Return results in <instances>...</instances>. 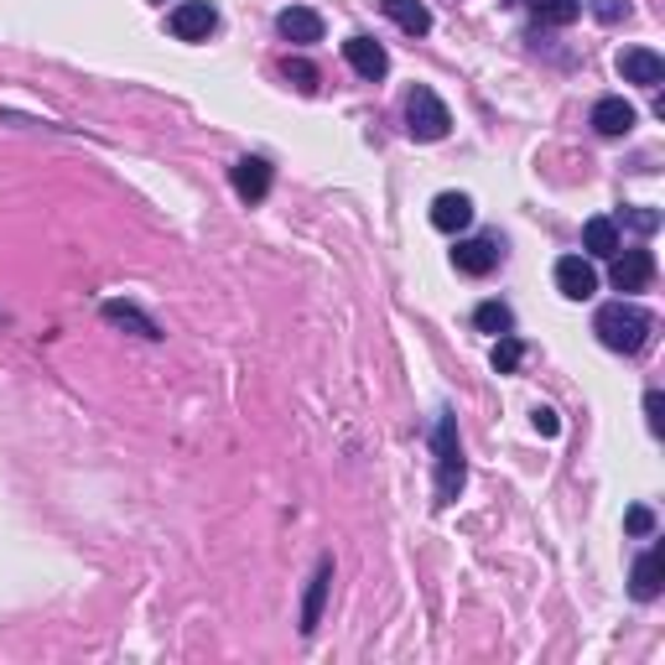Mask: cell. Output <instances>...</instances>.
Segmentation results:
<instances>
[{
    "label": "cell",
    "mask_w": 665,
    "mask_h": 665,
    "mask_svg": "<svg viewBox=\"0 0 665 665\" xmlns=\"http://www.w3.org/2000/svg\"><path fill=\"white\" fill-rule=\"evenodd\" d=\"M214 27H219V11H214L208 0H177L167 11V32L177 37V42H208Z\"/></svg>",
    "instance_id": "277c9868"
},
{
    "label": "cell",
    "mask_w": 665,
    "mask_h": 665,
    "mask_svg": "<svg viewBox=\"0 0 665 665\" xmlns=\"http://www.w3.org/2000/svg\"><path fill=\"white\" fill-rule=\"evenodd\" d=\"M645 422H650V432L661 437V427H665V395H661V391L645 395Z\"/></svg>",
    "instance_id": "484cf974"
},
{
    "label": "cell",
    "mask_w": 665,
    "mask_h": 665,
    "mask_svg": "<svg viewBox=\"0 0 665 665\" xmlns=\"http://www.w3.org/2000/svg\"><path fill=\"white\" fill-rule=\"evenodd\" d=\"M609 281H614V291H645L650 281H655V256H650V250H624V245H619L614 266H609Z\"/></svg>",
    "instance_id": "52a82bcc"
},
{
    "label": "cell",
    "mask_w": 665,
    "mask_h": 665,
    "mask_svg": "<svg viewBox=\"0 0 665 665\" xmlns=\"http://www.w3.org/2000/svg\"><path fill=\"white\" fill-rule=\"evenodd\" d=\"M104 323H110V328H125V333H136V339H162V328H156L152 323V318H146V312H141L136 308V302H104Z\"/></svg>",
    "instance_id": "2e32d148"
},
{
    "label": "cell",
    "mask_w": 665,
    "mask_h": 665,
    "mask_svg": "<svg viewBox=\"0 0 665 665\" xmlns=\"http://www.w3.org/2000/svg\"><path fill=\"white\" fill-rule=\"evenodd\" d=\"M557 291H562L567 302H588V297L598 291L593 260H582V256H562V260H557Z\"/></svg>",
    "instance_id": "30bf717a"
},
{
    "label": "cell",
    "mask_w": 665,
    "mask_h": 665,
    "mask_svg": "<svg viewBox=\"0 0 665 665\" xmlns=\"http://www.w3.org/2000/svg\"><path fill=\"white\" fill-rule=\"evenodd\" d=\"M624 526H630V536H640V541H645V536H655V515H650L645 505H634V510L624 515Z\"/></svg>",
    "instance_id": "d4e9b609"
},
{
    "label": "cell",
    "mask_w": 665,
    "mask_h": 665,
    "mask_svg": "<svg viewBox=\"0 0 665 665\" xmlns=\"http://www.w3.org/2000/svg\"><path fill=\"white\" fill-rule=\"evenodd\" d=\"M619 73H624V84L661 89L665 84V58L655 48H624L619 52Z\"/></svg>",
    "instance_id": "ba28073f"
},
{
    "label": "cell",
    "mask_w": 665,
    "mask_h": 665,
    "mask_svg": "<svg viewBox=\"0 0 665 665\" xmlns=\"http://www.w3.org/2000/svg\"><path fill=\"white\" fill-rule=\"evenodd\" d=\"M634 120H640V115H634V104L619 100V94H609V100L593 104V131H598V136H609V141H614V136H630Z\"/></svg>",
    "instance_id": "5bb4252c"
},
{
    "label": "cell",
    "mask_w": 665,
    "mask_h": 665,
    "mask_svg": "<svg viewBox=\"0 0 665 665\" xmlns=\"http://www.w3.org/2000/svg\"><path fill=\"white\" fill-rule=\"evenodd\" d=\"M489 364H495V375H515V370L526 364V343L515 339V333H505V339L495 343V354H489Z\"/></svg>",
    "instance_id": "44dd1931"
},
{
    "label": "cell",
    "mask_w": 665,
    "mask_h": 665,
    "mask_svg": "<svg viewBox=\"0 0 665 665\" xmlns=\"http://www.w3.org/2000/svg\"><path fill=\"white\" fill-rule=\"evenodd\" d=\"M624 224H630L634 235H655V229H661V214H655V208H624Z\"/></svg>",
    "instance_id": "cb8c5ba5"
},
{
    "label": "cell",
    "mask_w": 665,
    "mask_h": 665,
    "mask_svg": "<svg viewBox=\"0 0 665 665\" xmlns=\"http://www.w3.org/2000/svg\"><path fill=\"white\" fill-rule=\"evenodd\" d=\"M468 224H474V198H468V193H437V198H432V229L463 235Z\"/></svg>",
    "instance_id": "8fae6325"
},
{
    "label": "cell",
    "mask_w": 665,
    "mask_h": 665,
    "mask_svg": "<svg viewBox=\"0 0 665 665\" xmlns=\"http://www.w3.org/2000/svg\"><path fill=\"white\" fill-rule=\"evenodd\" d=\"M432 458H437V484H432V495L437 499H432V505L447 510V505L463 495V484H468V458H463L453 411H437V427H432Z\"/></svg>",
    "instance_id": "7a4b0ae2"
},
{
    "label": "cell",
    "mask_w": 665,
    "mask_h": 665,
    "mask_svg": "<svg viewBox=\"0 0 665 665\" xmlns=\"http://www.w3.org/2000/svg\"><path fill=\"white\" fill-rule=\"evenodd\" d=\"M474 328H478V333L505 339V333H515V312L505 308V302H478V308H474Z\"/></svg>",
    "instance_id": "ffe728a7"
},
{
    "label": "cell",
    "mask_w": 665,
    "mask_h": 665,
    "mask_svg": "<svg viewBox=\"0 0 665 665\" xmlns=\"http://www.w3.org/2000/svg\"><path fill=\"white\" fill-rule=\"evenodd\" d=\"M530 17L541 27H572L582 17V0H530Z\"/></svg>",
    "instance_id": "d6986e66"
},
{
    "label": "cell",
    "mask_w": 665,
    "mask_h": 665,
    "mask_svg": "<svg viewBox=\"0 0 665 665\" xmlns=\"http://www.w3.org/2000/svg\"><path fill=\"white\" fill-rule=\"evenodd\" d=\"M380 11H385L406 37H427L432 32V11L422 6V0H380Z\"/></svg>",
    "instance_id": "e0dca14e"
},
{
    "label": "cell",
    "mask_w": 665,
    "mask_h": 665,
    "mask_svg": "<svg viewBox=\"0 0 665 665\" xmlns=\"http://www.w3.org/2000/svg\"><path fill=\"white\" fill-rule=\"evenodd\" d=\"M588 11H593L603 27H619V21H630V0H582Z\"/></svg>",
    "instance_id": "7402d4cb"
},
{
    "label": "cell",
    "mask_w": 665,
    "mask_h": 665,
    "mask_svg": "<svg viewBox=\"0 0 665 665\" xmlns=\"http://www.w3.org/2000/svg\"><path fill=\"white\" fill-rule=\"evenodd\" d=\"M530 416H536V432H541V437H557V432H562V422H557V411L551 406H536Z\"/></svg>",
    "instance_id": "4316f807"
},
{
    "label": "cell",
    "mask_w": 665,
    "mask_h": 665,
    "mask_svg": "<svg viewBox=\"0 0 665 665\" xmlns=\"http://www.w3.org/2000/svg\"><path fill=\"white\" fill-rule=\"evenodd\" d=\"M328 588H333V557H323L318 562V572H312L308 582V598H302V634H318V624H323V603H328Z\"/></svg>",
    "instance_id": "4fadbf2b"
},
{
    "label": "cell",
    "mask_w": 665,
    "mask_h": 665,
    "mask_svg": "<svg viewBox=\"0 0 665 665\" xmlns=\"http://www.w3.org/2000/svg\"><path fill=\"white\" fill-rule=\"evenodd\" d=\"M582 245H588V256H598V260H614L619 256V224L614 219H588L582 224Z\"/></svg>",
    "instance_id": "ac0fdd59"
},
{
    "label": "cell",
    "mask_w": 665,
    "mask_h": 665,
    "mask_svg": "<svg viewBox=\"0 0 665 665\" xmlns=\"http://www.w3.org/2000/svg\"><path fill=\"white\" fill-rule=\"evenodd\" d=\"M276 32L287 37V42H297V48H308V42H323V17L312 6H287L276 17Z\"/></svg>",
    "instance_id": "7c38bea8"
},
{
    "label": "cell",
    "mask_w": 665,
    "mask_h": 665,
    "mask_svg": "<svg viewBox=\"0 0 665 665\" xmlns=\"http://www.w3.org/2000/svg\"><path fill=\"white\" fill-rule=\"evenodd\" d=\"M499 260H505V239L499 235H474V239H458V245H453L458 276H489Z\"/></svg>",
    "instance_id": "5b68a950"
},
{
    "label": "cell",
    "mask_w": 665,
    "mask_h": 665,
    "mask_svg": "<svg viewBox=\"0 0 665 665\" xmlns=\"http://www.w3.org/2000/svg\"><path fill=\"white\" fill-rule=\"evenodd\" d=\"M281 69H287V79H291L297 89H302V94H312V89H318V69H312L308 58H287Z\"/></svg>",
    "instance_id": "603a6c76"
},
{
    "label": "cell",
    "mask_w": 665,
    "mask_h": 665,
    "mask_svg": "<svg viewBox=\"0 0 665 665\" xmlns=\"http://www.w3.org/2000/svg\"><path fill=\"white\" fill-rule=\"evenodd\" d=\"M406 131L411 141H443L453 131V115H447V104L432 89H411L406 94Z\"/></svg>",
    "instance_id": "3957f363"
},
{
    "label": "cell",
    "mask_w": 665,
    "mask_h": 665,
    "mask_svg": "<svg viewBox=\"0 0 665 665\" xmlns=\"http://www.w3.org/2000/svg\"><path fill=\"white\" fill-rule=\"evenodd\" d=\"M661 582H665V562H661V547H650L640 562H634L630 572V593L640 598V603H655L661 598Z\"/></svg>",
    "instance_id": "9a60e30c"
},
{
    "label": "cell",
    "mask_w": 665,
    "mask_h": 665,
    "mask_svg": "<svg viewBox=\"0 0 665 665\" xmlns=\"http://www.w3.org/2000/svg\"><path fill=\"white\" fill-rule=\"evenodd\" d=\"M593 333L603 349H614V354H640L650 339H655V318H650L640 302H603L593 318Z\"/></svg>",
    "instance_id": "6da1fadb"
},
{
    "label": "cell",
    "mask_w": 665,
    "mask_h": 665,
    "mask_svg": "<svg viewBox=\"0 0 665 665\" xmlns=\"http://www.w3.org/2000/svg\"><path fill=\"white\" fill-rule=\"evenodd\" d=\"M271 183H276V167L266 156H239L229 167V188L245 198V204H266L271 198Z\"/></svg>",
    "instance_id": "8992f818"
},
{
    "label": "cell",
    "mask_w": 665,
    "mask_h": 665,
    "mask_svg": "<svg viewBox=\"0 0 665 665\" xmlns=\"http://www.w3.org/2000/svg\"><path fill=\"white\" fill-rule=\"evenodd\" d=\"M343 58H349V69H354L359 79H370V84H380V79L391 73V52L380 48L375 37H349V42H343Z\"/></svg>",
    "instance_id": "9c48e42d"
}]
</instances>
